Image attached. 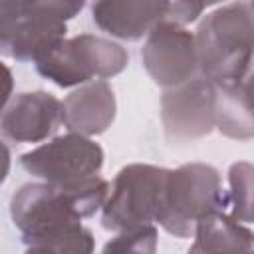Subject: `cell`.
<instances>
[{"label":"cell","instance_id":"obj_1","mask_svg":"<svg viewBox=\"0 0 254 254\" xmlns=\"http://www.w3.org/2000/svg\"><path fill=\"white\" fill-rule=\"evenodd\" d=\"M107 196L109 183L101 177L77 185L26 183L10 198V216L28 246L46 234L93 216L103 208Z\"/></svg>","mask_w":254,"mask_h":254},{"label":"cell","instance_id":"obj_2","mask_svg":"<svg viewBox=\"0 0 254 254\" xmlns=\"http://www.w3.org/2000/svg\"><path fill=\"white\" fill-rule=\"evenodd\" d=\"M198 71L214 83H240L254 58V8L230 2L208 12L196 28Z\"/></svg>","mask_w":254,"mask_h":254},{"label":"cell","instance_id":"obj_3","mask_svg":"<svg viewBox=\"0 0 254 254\" xmlns=\"http://www.w3.org/2000/svg\"><path fill=\"white\" fill-rule=\"evenodd\" d=\"M83 2L4 0L0 2V52L16 62L38 64L65 40V20L83 10Z\"/></svg>","mask_w":254,"mask_h":254},{"label":"cell","instance_id":"obj_4","mask_svg":"<svg viewBox=\"0 0 254 254\" xmlns=\"http://www.w3.org/2000/svg\"><path fill=\"white\" fill-rule=\"evenodd\" d=\"M230 196L208 163H185L169 171L157 222L175 238H190L200 220L224 212Z\"/></svg>","mask_w":254,"mask_h":254},{"label":"cell","instance_id":"obj_5","mask_svg":"<svg viewBox=\"0 0 254 254\" xmlns=\"http://www.w3.org/2000/svg\"><path fill=\"white\" fill-rule=\"evenodd\" d=\"M169 171L143 163L123 167L101 208V226L111 232H123L157 222Z\"/></svg>","mask_w":254,"mask_h":254},{"label":"cell","instance_id":"obj_6","mask_svg":"<svg viewBox=\"0 0 254 254\" xmlns=\"http://www.w3.org/2000/svg\"><path fill=\"white\" fill-rule=\"evenodd\" d=\"M127 64L129 54L121 44L93 34H79L64 40L36 64V69L58 87H73L91 83L95 77L107 79L119 75Z\"/></svg>","mask_w":254,"mask_h":254},{"label":"cell","instance_id":"obj_7","mask_svg":"<svg viewBox=\"0 0 254 254\" xmlns=\"http://www.w3.org/2000/svg\"><path fill=\"white\" fill-rule=\"evenodd\" d=\"M103 149L89 137L67 133L24 153L20 157L22 169L54 185H77L99 177L103 167Z\"/></svg>","mask_w":254,"mask_h":254},{"label":"cell","instance_id":"obj_8","mask_svg":"<svg viewBox=\"0 0 254 254\" xmlns=\"http://www.w3.org/2000/svg\"><path fill=\"white\" fill-rule=\"evenodd\" d=\"M165 139L183 145L202 139L216 127V83L196 75L190 81L165 89L161 95Z\"/></svg>","mask_w":254,"mask_h":254},{"label":"cell","instance_id":"obj_9","mask_svg":"<svg viewBox=\"0 0 254 254\" xmlns=\"http://www.w3.org/2000/svg\"><path fill=\"white\" fill-rule=\"evenodd\" d=\"M141 60L151 79L165 89L200 75L194 34L173 22H161L151 30L141 48Z\"/></svg>","mask_w":254,"mask_h":254},{"label":"cell","instance_id":"obj_10","mask_svg":"<svg viewBox=\"0 0 254 254\" xmlns=\"http://www.w3.org/2000/svg\"><path fill=\"white\" fill-rule=\"evenodd\" d=\"M64 101L48 91L16 93L2 111V135L12 143H40L62 123Z\"/></svg>","mask_w":254,"mask_h":254},{"label":"cell","instance_id":"obj_11","mask_svg":"<svg viewBox=\"0 0 254 254\" xmlns=\"http://www.w3.org/2000/svg\"><path fill=\"white\" fill-rule=\"evenodd\" d=\"M169 2L149 0H101L91 6L93 22L113 38L137 42L165 22Z\"/></svg>","mask_w":254,"mask_h":254},{"label":"cell","instance_id":"obj_12","mask_svg":"<svg viewBox=\"0 0 254 254\" xmlns=\"http://www.w3.org/2000/svg\"><path fill=\"white\" fill-rule=\"evenodd\" d=\"M117 113L115 93L103 79H95L71 91L64 99L62 123L69 133L83 137L105 133Z\"/></svg>","mask_w":254,"mask_h":254},{"label":"cell","instance_id":"obj_13","mask_svg":"<svg viewBox=\"0 0 254 254\" xmlns=\"http://www.w3.org/2000/svg\"><path fill=\"white\" fill-rule=\"evenodd\" d=\"M252 248L254 232L230 214L218 212L198 222L187 254H250Z\"/></svg>","mask_w":254,"mask_h":254},{"label":"cell","instance_id":"obj_14","mask_svg":"<svg viewBox=\"0 0 254 254\" xmlns=\"http://www.w3.org/2000/svg\"><path fill=\"white\" fill-rule=\"evenodd\" d=\"M216 129L234 141L254 139V111L240 83H216Z\"/></svg>","mask_w":254,"mask_h":254},{"label":"cell","instance_id":"obj_15","mask_svg":"<svg viewBox=\"0 0 254 254\" xmlns=\"http://www.w3.org/2000/svg\"><path fill=\"white\" fill-rule=\"evenodd\" d=\"M228 196L232 218L238 222H254V165L236 161L228 167Z\"/></svg>","mask_w":254,"mask_h":254},{"label":"cell","instance_id":"obj_16","mask_svg":"<svg viewBox=\"0 0 254 254\" xmlns=\"http://www.w3.org/2000/svg\"><path fill=\"white\" fill-rule=\"evenodd\" d=\"M157 240L159 232L153 224L137 226L131 230H123L115 238H111L103 246L101 254H155Z\"/></svg>","mask_w":254,"mask_h":254},{"label":"cell","instance_id":"obj_17","mask_svg":"<svg viewBox=\"0 0 254 254\" xmlns=\"http://www.w3.org/2000/svg\"><path fill=\"white\" fill-rule=\"evenodd\" d=\"M206 6L200 2H169V10H167V18L165 22H173L179 26H187L190 22H194L202 10Z\"/></svg>","mask_w":254,"mask_h":254},{"label":"cell","instance_id":"obj_18","mask_svg":"<svg viewBox=\"0 0 254 254\" xmlns=\"http://www.w3.org/2000/svg\"><path fill=\"white\" fill-rule=\"evenodd\" d=\"M240 89H242V95H244L246 103H248L250 109L254 111V69L240 81Z\"/></svg>","mask_w":254,"mask_h":254},{"label":"cell","instance_id":"obj_19","mask_svg":"<svg viewBox=\"0 0 254 254\" xmlns=\"http://www.w3.org/2000/svg\"><path fill=\"white\" fill-rule=\"evenodd\" d=\"M24 254H54V252L48 248H42V246H28V250Z\"/></svg>","mask_w":254,"mask_h":254},{"label":"cell","instance_id":"obj_20","mask_svg":"<svg viewBox=\"0 0 254 254\" xmlns=\"http://www.w3.org/2000/svg\"><path fill=\"white\" fill-rule=\"evenodd\" d=\"M250 4H252V8H254V2H250Z\"/></svg>","mask_w":254,"mask_h":254},{"label":"cell","instance_id":"obj_21","mask_svg":"<svg viewBox=\"0 0 254 254\" xmlns=\"http://www.w3.org/2000/svg\"><path fill=\"white\" fill-rule=\"evenodd\" d=\"M250 254H254V250H252V252H250Z\"/></svg>","mask_w":254,"mask_h":254}]
</instances>
